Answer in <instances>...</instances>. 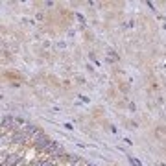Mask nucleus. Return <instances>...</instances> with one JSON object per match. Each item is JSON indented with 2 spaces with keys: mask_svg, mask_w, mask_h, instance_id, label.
<instances>
[{
  "mask_svg": "<svg viewBox=\"0 0 166 166\" xmlns=\"http://www.w3.org/2000/svg\"><path fill=\"white\" fill-rule=\"evenodd\" d=\"M37 137H39V139L35 140V148H37V149H44V148H50L52 140H50V139H48L46 135H41V133H39Z\"/></svg>",
  "mask_w": 166,
  "mask_h": 166,
  "instance_id": "nucleus-1",
  "label": "nucleus"
},
{
  "mask_svg": "<svg viewBox=\"0 0 166 166\" xmlns=\"http://www.w3.org/2000/svg\"><path fill=\"white\" fill-rule=\"evenodd\" d=\"M26 139H28V133H26V131H24V133H15V135H13V142H17V144H22Z\"/></svg>",
  "mask_w": 166,
  "mask_h": 166,
  "instance_id": "nucleus-2",
  "label": "nucleus"
},
{
  "mask_svg": "<svg viewBox=\"0 0 166 166\" xmlns=\"http://www.w3.org/2000/svg\"><path fill=\"white\" fill-rule=\"evenodd\" d=\"M19 161H21L19 155H9V157H7V166H15Z\"/></svg>",
  "mask_w": 166,
  "mask_h": 166,
  "instance_id": "nucleus-3",
  "label": "nucleus"
},
{
  "mask_svg": "<svg viewBox=\"0 0 166 166\" xmlns=\"http://www.w3.org/2000/svg\"><path fill=\"white\" fill-rule=\"evenodd\" d=\"M68 161H70V163H80V159H78L76 155H68Z\"/></svg>",
  "mask_w": 166,
  "mask_h": 166,
  "instance_id": "nucleus-4",
  "label": "nucleus"
},
{
  "mask_svg": "<svg viewBox=\"0 0 166 166\" xmlns=\"http://www.w3.org/2000/svg\"><path fill=\"white\" fill-rule=\"evenodd\" d=\"M11 122H13V120H11V118H9V116H7V118H4V120H2V124H4V127H6V125H9V124H11Z\"/></svg>",
  "mask_w": 166,
  "mask_h": 166,
  "instance_id": "nucleus-5",
  "label": "nucleus"
},
{
  "mask_svg": "<svg viewBox=\"0 0 166 166\" xmlns=\"http://www.w3.org/2000/svg\"><path fill=\"white\" fill-rule=\"evenodd\" d=\"M41 166H54V164H52V163H42Z\"/></svg>",
  "mask_w": 166,
  "mask_h": 166,
  "instance_id": "nucleus-6",
  "label": "nucleus"
}]
</instances>
